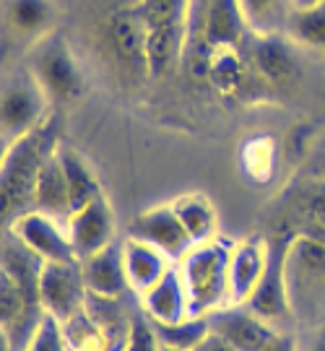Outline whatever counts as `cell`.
Here are the masks:
<instances>
[{"label":"cell","instance_id":"1","mask_svg":"<svg viewBox=\"0 0 325 351\" xmlns=\"http://www.w3.org/2000/svg\"><path fill=\"white\" fill-rule=\"evenodd\" d=\"M60 117L52 112L42 125L5 146L0 167V219L3 226L13 224L21 213L34 211V193L45 164L58 154Z\"/></svg>","mask_w":325,"mask_h":351},{"label":"cell","instance_id":"2","mask_svg":"<svg viewBox=\"0 0 325 351\" xmlns=\"http://www.w3.org/2000/svg\"><path fill=\"white\" fill-rule=\"evenodd\" d=\"M234 239L219 237L193 245L177 263L188 294V317H206L229 304V261Z\"/></svg>","mask_w":325,"mask_h":351},{"label":"cell","instance_id":"3","mask_svg":"<svg viewBox=\"0 0 325 351\" xmlns=\"http://www.w3.org/2000/svg\"><path fill=\"white\" fill-rule=\"evenodd\" d=\"M284 274L294 328L325 326V242L313 237L291 239Z\"/></svg>","mask_w":325,"mask_h":351},{"label":"cell","instance_id":"4","mask_svg":"<svg viewBox=\"0 0 325 351\" xmlns=\"http://www.w3.org/2000/svg\"><path fill=\"white\" fill-rule=\"evenodd\" d=\"M52 104L47 91L42 88L37 75L29 65H19L5 75L3 97H0V133L3 146H8L21 136L32 133L52 114Z\"/></svg>","mask_w":325,"mask_h":351},{"label":"cell","instance_id":"5","mask_svg":"<svg viewBox=\"0 0 325 351\" xmlns=\"http://www.w3.org/2000/svg\"><path fill=\"white\" fill-rule=\"evenodd\" d=\"M29 68L52 104H73L86 94V78L60 32L29 50Z\"/></svg>","mask_w":325,"mask_h":351},{"label":"cell","instance_id":"6","mask_svg":"<svg viewBox=\"0 0 325 351\" xmlns=\"http://www.w3.org/2000/svg\"><path fill=\"white\" fill-rule=\"evenodd\" d=\"M291 234L287 232H276L274 237L268 239L271 252H268V265L263 274L258 289L252 291V297L248 300V307L252 313L263 317L265 323H271L276 330H297L294 328V317H291V307H289V294H287V252L291 245Z\"/></svg>","mask_w":325,"mask_h":351},{"label":"cell","instance_id":"7","mask_svg":"<svg viewBox=\"0 0 325 351\" xmlns=\"http://www.w3.org/2000/svg\"><path fill=\"white\" fill-rule=\"evenodd\" d=\"M250 29L245 24V13L239 0H208L203 11V26H200V45L188 58H198L193 63V73L206 78V60L208 50L213 47H239L245 50Z\"/></svg>","mask_w":325,"mask_h":351},{"label":"cell","instance_id":"8","mask_svg":"<svg viewBox=\"0 0 325 351\" xmlns=\"http://www.w3.org/2000/svg\"><path fill=\"white\" fill-rule=\"evenodd\" d=\"M107 42L117 65L133 75H149V26L138 11V3H128L107 19Z\"/></svg>","mask_w":325,"mask_h":351},{"label":"cell","instance_id":"9","mask_svg":"<svg viewBox=\"0 0 325 351\" xmlns=\"http://www.w3.org/2000/svg\"><path fill=\"white\" fill-rule=\"evenodd\" d=\"M60 5L55 0H5L3 5V34L5 45H19L21 50H32L42 39L58 32Z\"/></svg>","mask_w":325,"mask_h":351},{"label":"cell","instance_id":"10","mask_svg":"<svg viewBox=\"0 0 325 351\" xmlns=\"http://www.w3.org/2000/svg\"><path fill=\"white\" fill-rule=\"evenodd\" d=\"M39 300H42L45 313L58 317L60 323L71 320L75 313H81L88 300L81 261L45 265L42 281H39Z\"/></svg>","mask_w":325,"mask_h":351},{"label":"cell","instance_id":"11","mask_svg":"<svg viewBox=\"0 0 325 351\" xmlns=\"http://www.w3.org/2000/svg\"><path fill=\"white\" fill-rule=\"evenodd\" d=\"M297 45L287 34H252L245 45V55L252 71L268 86H291L300 78Z\"/></svg>","mask_w":325,"mask_h":351},{"label":"cell","instance_id":"12","mask_svg":"<svg viewBox=\"0 0 325 351\" xmlns=\"http://www.w3.org/2000/svg\"><path fill=\"white\" fill-rule=\"evenodd\" d=\"M128 237L141 239L151 247H156L159 252H164L172 263H180L188 250L193 247V239H190L188 229L182 226L177 211L172 208V203H164V206H154L149 211L138 213L130 224Z\"/></svg>","mask_w":325,"mask_h":351},{"label":"cell","instance_id":"13","mask_svg":"<svg viewBox=\"0 0 325 351\" xmlns=\"http://www.w3.org/2000/svg\"><path fill=\"white\" fill-rule=\"evenodd\" d=\"M3 229H11L13 234L21 239L24 245H29L45 263H68V261H78L73 245H71L68 224L52 219L47 213L26 211V213H21L13 224L3 226Z\"/></svg>","mask_w":325,"mask_h":351},{"label":"cell","instance_id":"14","mask_svg":"<svg viewBox=\"0 0 325 351\" xmlns=\"http://www.w3.org/2000/svg\"><path fill=\"white\" fill-rule=\"evenodd\" d=\"M278 232L325 242V180L313 177L291 188L284 206V224Z\"/></svg>","mask_w":325,"mask_h":351},{"label":"cell","instance_id":"15","mask_svg":"<svg viewBox=\"0 0 325 351\" xmlns=\"http://www.w3.org/2000/svg\"><path fill=\"white\" fill-rule=\"evenodd\" d=\"M206 317L213 333L224 336L237 351H261L278 333L271 323H265L252 313L248 304H226Z\"/></svg>","mask_w":325,"mask_h":351},{"label":"cell","instance_id":"16","mask_svg":"<svg viewBox=\"0 0 325 351\" xmlns=\"http://www.w3.org/2000/svg\"><path fill=\"white\" fill-rule=\"evenodd\" d=\"M115 232L117 229H115L112 206L104 195L94 203H88L86 208L73 211V216L68 219V234H71V245H73L78 261H86L94 252L112 245L117 239Z\"/></svg>","mask_w":325,"mask_h":351},{"label":"cell","instance_id":"17","mask_svg":"<svg viewBox=\"0 0 325 351\" xmlns=\"http://www.w3.org/2000/svg\"><path fill=\"white\" fill-rule=\"evenodd\" d=\"M268 252H271V245L263 237L234 242L232 261H229V304H248L265 274Z\"/></svg>","mask_w":325,"mask_h":351},{"label":"cell","instance_id":"18","mask_svg":"<svg viewBox=\"0 0 325 351\" xmlns=\"http://www.w3.org/2000/svg\"><path fill=\"white\" fill-rule=\"evenodd\" d=\"M84 281H86L88 294L97 297H123L130 294L125 274V252H123V239H115L104 250L94 252L91 258L81 261Z\"/></svg>","mask_w":325,"mask_h":351},{"label":"cell","instance_id":"19","mask_svg":"<svg viewBox=\"0 0 325 351\" xmlns=\"http://www.w3.org/2000/svg\"><path fill=\"white\" fill-rule=\"evenodd\" d=\"M123 252H125L128 284H130V291H136L138 297L151 291L175 265L164 252L133 237L123 239Z\"/></svg>","mask_w":325,"mask_h":351},{"label":"cell","instance_id":"20","mask_svg":"<svg viewBox=\"0 0 325 351\" xmlns=\"http://www.w3.org/2000/svg\"><path fill=\"white\" fill-rule=\"evenodd\" d=\"M255 75L245 50L239 47H213L206 60V81L224 97H237L248 91V81Z\"/></svg>","mask_w":325,"mask_h":351},{"label":"cell","instance_id":"21","mask_svg":"<svg viewBox=\"0 0 325 351\" xmlns=\"http://www.w3.org/2000/svg\"><path fill=\"white\" fill-rule=\"evenodd\" d=\"M141 307L146 310V315L154 323H164V326H172V323H180L188 317V294L182 287L177 263L169 268V274L156 287L141 297Z\"/></svg>","mask_w":325,"mask_h":351},{"label":"cell","instance_id":"22","mask_svg":"<svg viewBox=\"0 0 325 351\" xmlns=\"http://www.w3.org/2000/svg\"><path fill=\"white\" fill-rule=\"evenodd\" d=\"M34 211H42L68 224V219L73 216V203H71V190H68V180L63 172V162H60V149L45 164L42 175L37 182V193H34Z\"/></svg>","mask_w":325,"mask_h":351},{"label":"cell","instance_id":"23","mask_svg":"<svg viewBox=\"0 0 325 351\" xmlns=\"http://www.w3.org/2000/svg\"><path fill=\"white\" fill-rule=\"evenodd\" d=\"M172 208L177 211L182 226L188 229L193 245L219 237V211L208 195H203V193L177 195L172 201Z\"/></svg>","mask_w":325,"mask_h":351},{"label":"cell","instance_id":"24","mask_svg":"<svg viewBox=\"0 0 325 351\" xmlns=\"http://www.w3.org/2000/svg\"><path fill=\"white\" fill-rule=\"evenodd\" d=\"M60 162H63V172L65 180H68V190H71L73 211L86 208L88 203H94L97 198L104 195L99 188V180H97L94 169H91V164L78 151L60 146Z\"/></svg>","mask_w":325,"mask_h":351},{"label":"cell","instance_id":"25","mask_svg":"<svg viewBox=\"0 0 325 351\" xmlns=\"http://www.w3.org/2000/svg\"><path fill=\"white\" fill-rule=\"evenodd\" d=\"M250 34H284L294 0H239Z\"/></svg>","mask_w":325,"mask_h":351},{"label":"cell","instance_id":"26","mask_svg":"<svg viewBox=\"0 0 325 351\" xmlns=\"http://www.w3.org/2000/svg\"><path fill=\"white\" fill-rule=\"evenodd\" d=\"M284 34L302 50L325 55V3L313 8H294Z\"/></svg>","mask_w":325,"mask_h":351},{"label":"cell","instance_id":"27","mask_svg":"<svg viewBox=\"0 0 325 351\" xmlns=\"http://www.w3.org/2000/svg\"><path fill=\"white\" fill-rule=\"evenodd\" d=\"M156 328V339L162 346L175 351H193L200 341L211 333L208 328V317H185L180 323L164 326V323H154Z\"/></svg>","mask_w":325,"mask_h":351},{"label":"cell","instance_id":"28","mask_svg":"<svg viewBox=\"0 0 325 351\" xmlns=\"http://www.w3.org/2000/svg\"><path fill=\"white\" fill-rule=\"evenodd\" d=\"M63 333L71 351H110L104 330L97 326V320L86 313V307L81 313H75L71 320L63 323Z\"/></svg>","mask_w":325,"mask_h":351},{"label":"cell","instance_id":"29","mask_svg":"<svg viewBox=\"0 0 325 351\" xmlns=\"http://www.w3.org/2000/svg\"><path fill=\"white\" fill-rule=\"evenodd\" d=\"M136 3L149 29L167 24H190L193 0H136Z\"/></svg>","mask_w":325,"mask_h":351},{"label":"cell","instance_id":"30","mask_svg":"<svg viewBox=\"0 0 325 351\" xmlns=\"http://www.w3.org/2000/svg\"><path fill=\"white\" fill-rule=\"evenodd\" d=\"M24 351H71L63 333V323L52 315H45L39 323L37 333L32 336L29 346Z\"/></svg>","mask_w":325,"mask_h":351},{"label":"cell","instance_id":"31","mask_svg":"<svg viewBox=\"0 0 325 351\" xmlns=\"http://www.w3.org/2000/svg\"><path fill=\"white\" fill-rule=\"evenodd\" d=\"M125 351H162V343L156 339V328L146 310L141 307L133 317V330H130V339H128Z\"/></svg>","mask_w":325,"mask_h":351},{"label":"cell","instance_id":"32","mask_svg":"<svg viewBox=\"0 0 325 351\" xmlns=\"http://www.w3.org/2000/svg\"><path fill=\"white\" fill-rule=\"evenodd\" d=\"M297 351H325V326L297 330Z\"/></svg>","mask_w":325,"mask_h":351},{"label":"cell","instance_id":"33","mask_svg":"<svg viewBox=\"0 0 325 351\" xmlns=\"http://www.w3.org/2000/svg\"><path fill=\"white\" fill-rule=\"evenodd\" d=\"M193 351H237V349H234V346H232L224 336H219V333H213V330H211V333L200 341Z\"/></svg>","mask_w":325,"mask_h":351},{"label":"cell","instance_id":"34","mask_svg":"<svg viewBox=\"0 0 325 351\" xmlns=\"http://www.w3.org/2000/svg\"><path fill=\"white\" fill-rule=\"evenodd\" d=\"M320 3H325V0H294V8H313Z\"/></svg>","mask_w":325,"mask_h":351},{"label":"cell","instance_id":"35","mask_svg":"<svg viewBox=\"0 0 325 351\" xmlns=\"http://www.w3.org/2000/svg\"><path fill=\"white\" fill-rule=\"evenodd\" d=\"M162 351H175V349H167V346H162Z\"/></svg>","mask_w":325,"mask_h":351}]
</instances>
